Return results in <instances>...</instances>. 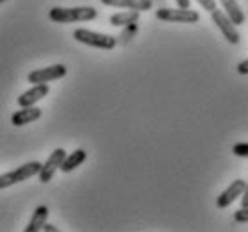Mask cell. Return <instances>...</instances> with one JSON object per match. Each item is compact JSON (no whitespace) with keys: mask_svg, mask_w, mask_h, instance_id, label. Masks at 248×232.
<instances>
[{"mask_svg":"<svg viewBox=\"0 0 248 232\" xmlns=\"http://www.w3.org/2000/svg\"><path fill=\"white\" fill-rule=\"evenodd\" d=\"M98 16V11L91 6L79 7H52L48 11V18L56 23H75V22H91Z\"/></svg>","mask_w":248,"mask_h":232,"instance_id":"1","label":"cell"},{"mask_svg":"<svg viewBox=\"0 0 248 232\" xmlns=\"http://www.w3.org/2000/svg\"><path fill=\"white\" fill-rule=\"evenodd\" d=\"M40 168H41V163L31 161V163L22 164V166H18L15 170L2 173V175H0V189H6V187L15 186L18 182H23V181H27V179H31V177L38 175Z\"/></svg>","mask_w":248,"mask_h":232,"instance_id":"3","label":"cell"},{"mask_svg":"<svg viewBox=\"0 0 248 232\" xmlns=\"http://www.w3.org/2000/svg\"><path fill=\"white\" fill-rule=\"evenodd\" d=\"M48 84H32V88L27 91H23L22 95L18 96V106L20 108H29V106H36V104L43 100L48 95Z\"/></svg>","mask_w":248,"mask_h":232,"instance_id":"9","label":"cell"},{"mask_svg":"<svg viewBox=\"0 0 248 232\" xmlns=\"http://www.w3.org/2000/svg\"><path fill=\"white\" fill-rule=\"evenodd\" d=\"M104 6L122 7V9H134V11H148L152 9V0H100Z\"/></svg>","mask_w":248,"mask_h":232,"instance_id":"11","label":"cell"},{"mask_svg":"<svg viewBox=\"0 0 248 232\" xmlns=\"http://www.w3.org/2000/svg\"><path fill=\"white\" fill-rule=\"evenodd\" d=\"M140 20V11H134V9H129V11H122L116 13L109 18V23L113 27H127L130 23H138Z\"/></svg>","mask_w":248,"mask_h":232,"instance_id":"15","label":"cell"},{"mask_svg":"<svg viewBox=\"0 0 248 232\" xmlns=\"http://www.w3.org/2000/svg\"><path fill=\"white\" fill-rule=\"evenodd\" d=\"M241 207H248V182L247 186H245V191L241 195Z\"/></svg>","mask_w":248,"mask_h":232,"instance_id":"21","label":"cell"},{"mask_svg":"<svg viewBox=\"0 0 248 232\" xmlns=\"http://www.w3.org/2000/svg\"><path fill=\"white\" fill-rule=\"evenodd\" d=\"M220 4H221V7H223V13L231 18L234 25H243V23H245L247 16H245L241 6L237 4V0H220Z\"/></svg>","mask_w":248,"mask_h":232,"instance_id":"13","label":"cell"},{"mask_svg":"<svg viewBox=\"0 0 248 232\" xmlns=\"http://www.w3.org/2000/svg\"><path fill=\"white\" fill-rule=\"evenodd\" d=\"M4 2H6V0H0V4H4Z\"/></svg>","mask_w":248,"mask_h":232,"instance_id":"24","label":"cell"},{"mask_svg":"<svg viewBox=\"0 0 248 232\" xmlns=\"http://www.w3.org/2000/svg\"><path fill=\"white\" fill-rule=\"evenodd\" d=\"M46 220H48V207L46 205H38L34 209L31 220H29V225L25 227V232H40L46 223Z\"/></svg>","mask_w":248,"mask_h":232,"instance_id":"14","label":"cell"},{"mask_svg":"<svg viewBox=\"0 0 248 232\" xmlns=\"http://www.w3.org/2000/svg\"><path fill=\"white\" fill-rule=\"evenodd\" d=\"M64 155H66L64 148H56V150H54V152H52L50 155H48V159H46L45 163L41 164L40 171H38L40 182L46 184V182L52 181V177H54V173H56V171L59 170V166H61Z\"/></svg>","mask_w":248,"mask_h":232,"instance_id":"7","label":"cell"},{"mask_svg":"<svg viewBox=\"0 0 248 232\" xmlns=\"http://www.w3.org/2000/svg\"><path fill=\"white\" fill-rule=\"evenodd\" d=\"M74 40H77L82 45L93 46V48H102V50H113L114 46L118 45V40L114 36L95 32V31H90V29H75Z\"/></svg>","mask_w":248,"mask_h":232,"instance_id":"2","label":"cell"},{"mask_svg":"<svg viewBox=\"0 0 248 232\" xmlns=\"http://www.w3.org/2000/svg\"><path fill=\"white\" fill-rule=\"evenodd\" d=\"M43 232H57V227H54V225H50V223H45L43 225V229H41Z\"/></svg>","mask_w":248,"mask_h":232,"instance_id":"23","label":"cell"},{"mask_svg":"<svg viewBox=\"0 0 248 232\" xmlns=\"http://www.w3.org/2000/svg\"><path fill=\"white\" fill-rule=\"evenodd\" d=\"M136 32H138V25H136V23H130V25H127V29H125L124 34H122V40L129 41V38H132Z\"/></svg>","mask_w":248,"mask_h":232,"instance_id":"18","label":"cell"},{"mask_svg":"<svg viewBox=\"0 0 248 232\" xmlns=\"http://www.w3.org/2000/svg\"><path fill=\"white\" fill-rule=\"evenodd\" d=\"M175 2H177V7H184V9L191 6V0H175Z\"/></svg>","mask_w":248,"mask_h":232,"instance_id":"22","label":"cell"},{"mask_svg":"<svg viewBox=\"0 0 248 232\" xmlns=\"http://www.w3.org/2000/svg\"><path fill=\"white\" fill-rule=\"evenodd\" d=\"M198 4H200V6L203 7V9H205V11H215L216 9V0H197Z\"/></svg>","mask_w":248,"mask_h":232,"instance_id":"19","label":"cell"},{"mask_svg":"<svg viewBox=\"0 0 248 232\" xmlns=\"http://www.w3.org/2000/svg\"><path fill=\"white\" fill-rule=\"evenodd\" d=\"M234 220L237 223H248V207H241L234 213Z\"/></svg>","mask_w":248,"mask_h":232,"instance_id":"17","label":"cell"},{"mask_svg":"<svg viewBox=\"0 0 248 232\" xmlns=\"http://www.w3.org/2000/svg\"><path fill=\"white\" fill-rule=\"evenodd\" d=\"M155 18L161 22H171V23H197L200 20L198 11H193L191 7H161L155 11Z\"/></svg>","mask_w":248,"mask_h":232,"instance_id":"4","label":"cell"},{"mask_svg":"<svg viewBox=\"0 0 248 232\" xmlns=\"http://www.w3.org/2000/svg\"><path fill=\"white\" fill-rule=\"evenodd\" d=\"M66 66L64 64H52V66H46V68H38L31 72L27 75V80L32 82V84H46V82H52V80L62 79L66 75Z\"/></svg>","mask_w":248,"mask_h":232,"instance_id":"6","label":"cell"},{"mask_svg":"<svg viewBox=\"0 0 248 232\" xmlns=\"http://www.w3.org/2000/svg\"><path fill=\"white\" fill-rule=\"evenodd\" d=\"M237 74L239 75H248V59H245V61H241L239 64L236 66Z\"/></svg>","mask_w":248,"mask_h":232,"instance_id":"20","label":"cell"},{"mask_svg":"<svg viewBox=\"0 0 248 232\" xmlns=\"http://www.w3.org/2000/svg\"><path fill=\"white\" fill-rule=\"evenodd\" d=\"M211 18H213V22H215L216 27L220 29V32L223 34V38H225L231 45H237V43L241 41V36L237 32L236 25L232 23V20L227 16L225 13L220 11V9L216 7L215 11H211Z\"/></svg>","mask_w":248,"mask_h":232,"instance_id":"5","label":"cell"},{"mask_svg":"<svg viewBox=\"0 0 248 232\" xmlns=\"http://www.w3.org/2000/svg\"><path fill=\"white\" fill-rule=\"evenodd\" d=\"M232 154L237 157H247L248 159V143H236L232 147Z\"/></svg>","mask_w":248,"mask_h":232,"instance_id":"16","label":"cell"},{"mask_svg":"<svg viewBox=\"0 0 248 232\" xmlns=\"http://www.w3.org/2000/svg\"><path fill=\"white\" fill-rule=\"evenodd\" d=\"M245 186H247V182L243 181V179H236L231 186L227 187L225 191L220 193V197L216 198V205H218L220 209H225V207H229L234 200H237V198L241 197L243 191H245Z\"/></svg>","mask_w":248,"mask_h":232,"instance_id":"8","label":"cell"},{"mask_svg":"<svg viewBox=\"0 0 248 232\" xmlns=\"http://www.w3.org/2000/svg\"><path fill=\"white\" fill-rule=\"evenodd\" d=\"M86 157H88V152H86L84 148H77V150H74L72 154H66V155H64L61 166H59V170L64 171V173H70V171H74L75 168H79L80 164L86 161Z\"/></svg>","mask_w":248,"mask_h":232,"instance_id":"12","label":"cell"},{"mask_svg":"<svg viewBox=\"0 0 248 232\" xmlns=\"http://www.w3.org/2000/svg\"><path fill=\"white\" fill-rule=\"evenodd\" d=\"M41 111L40 108H36V106H29V108H22L20 111H15L11 116V124L15 127H23V125H29L36 122V120L41 118Z\"/></svg>","mask_w":248,"mask_h":232,"instance_id":"10","label":"cell"}]
</instances>
